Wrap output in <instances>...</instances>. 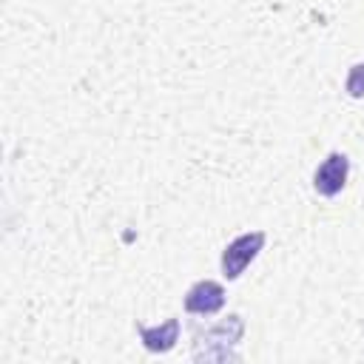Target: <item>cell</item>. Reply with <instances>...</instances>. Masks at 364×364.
<instances>
[{
  "mask_svg": "<svg viewBox=\"0 0 364 364\" xmlns=\"http://www.w3.org/2000/svg\"><path fill=\"white\" fill-rule=\"evenodd\" d=\"M347 176H350V159H347V154L333 151V154H327V159L316 168V173H313V188H316L318 196L333 199L336 193L344 191Z\"/></svg>",
  "mask_w": 364,
  "mask_h": 364,
  "instance_id": "obj_3",
  "label": "cell"
},
{
  "mask_svg": "<svg viewBox=\"0 0 364 364\" xmlns=\"http://www.w3.org/2000/svg\"><path fill=\"white\" fill-rule=\"evenodd\" d=\"M264 242H267L264 230H250V233H242L233 242H228V247L222 250V276L228 282H236L250 267V262L262 253Z\"/></svg>",
  "mask_w": 364,
  "mask_h": 364,
  "instance_id": "obj_2",
  "label": "cell"
},
{
  "mask_svg": "<svg viewBox=\"0 0 364 364\" xmlns=\"http://www.w3.org/2000/svg\"><path fill=\"white\" fill-rule=\"evenodd\" d=\"M222 307H225V287L219 282L202 279V282L191 284L185 293V310L191 316H213Z\"/></svg>",
  "mask_w": 364,
  "mask_h": 364,
  "instance_id": "obj_4",
  "label": "cell"
},
{
  "mask_svg": "<svg viewBox=\"0 0 364 364\" xmlns=\"http://www.w3.org/2000/svg\"><path fill=\"white\" fill-rule=\"evenodd\" d=\"M245 336L242 316L230 313L216 327L193 336V361H236V344Z\"/></svg>",
  "mask_w": 364,
  "mask_h": 364,
  "instance_id": "obj_1",
  "label": "cell"
},
{
  "mask_svg": "<svg viewBox=\"0 0 364 364\" xmlns=\"http://www.w3.org/2000/svg\"><path fill=\"white\" fill-rule=\"evenodd\" d=\"M136 333H139L142 347L148 353H168L179 341V318H168L159 327H148V324H139L136 321Z\"/></svg>",
  "mask_w": 364,
  "mask_h": 364,
  "instance_id": "obj_5",
  "label": "cell"
},
{
  "mask_svg": "<svg viewBox=\"0 0 364 364\" xmlns=\"http://www.w3.org/2000/svg\"><path fill=\"white\" fill-rule=\"evenodd\" d=\"M344 91H347V97H353V100H361V97H364V63L350 65V71H347V77H344Z\"/></svg>",
  "mask_w": 364,
  "mask_h": 364,
  "instance_id": "obj_6",
  "label": "cell"
}]
</instances>
